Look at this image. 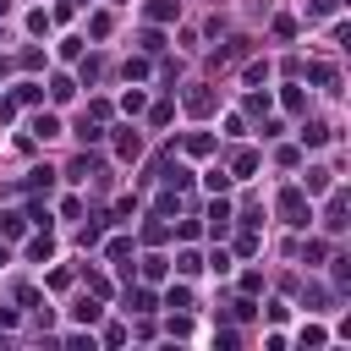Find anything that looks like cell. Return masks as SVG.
<instances>
[{
	"mask_svg": "<svg viewBox=\"0 0 351 351\" xmlns=\"http://www.w3.org/2000/svg\"><path fill=\"white\" fill-rule=\"evenodd\" d=\"M143 104H148V99H143V88H132V93H126V99H121V110H126V115H137V110H143Z\"/></svg>",
	"mask_w": 351,
	"mask_h": 351,
	"instance_id": "4dcf8cb0",
	"label": "cell"
},
{
	"mask_svg": "<svg viewBox=\"0 0 351 351\" xmlns=\"http://www.w3.org/2000/svg\"><path fill=\"white\" fill-rule=\"evenodd\" d=\"M27 258H33V263H49V258H55V236H49L44 225H38V236L27 241Z\"/></svg>",
	"mask_w": 351,
	"mask_h": 351,
	"instance_id": "277c9868",
	"label": "cell"
},
{
	"mask_svg": "<svg viewBox=\"0 0 351 351\" xmlns=\"http://www.w3.org/2000/svg\"><path fill=\"white\" fill-rule=\"evenodd\" d=\"M0 16H5V0H0Z\"/></svg>",
	"mask_w": 351,
	"mask_h": 351,
	"instance_id": "ab89813d",
	"label": "cell"
},
{
	"mask_svg": "<svg viewBox=\"0 0 351 351\" xmlns=\"http://www.w3.org/2000/svg\"><path fill=\"white\" fill-rule=\"evenodd\" d=\"M302 143H307V148H324V143H329V126L307 121V126H302Z\"/></svg>",
	"mask_w": 351,
	"mask_h": 351,
	"instance_id": "9a60e30c",
	"label": "cell"
},
{
	"mask_svg": "<svg viewBox=\"0 0 351 351\" xmlns=\"http://www.w3.org/2000/svg\"><path fill=\"white\" fill-rule=\"evenodd\" d=\"M49 22H55L49 11H27V33H38V38H44V33H49Z\"/></svg>",
	"mask_w": 351,
	"mask_h": 351,
	"instance_id": "603a6c76",
	"label": "cell"
},
{
	"mask_svg": "<svg viewBox=\"0 0 351 351\" xmlns=\"http://www.w3.org/2000/svg\"><path fill=\"white\" fill-rule=\"evenodd\" d=\"M324 225H329V230H346V192H329V208H324Z\"/></svg>",
	"mask_w": 351,
	"mask_h": 351,
	"instance_id": "5b68a950",
	"label": "cell"
},
{
	"mask_svg": "<svg viewBox=\"0 0 351 351\" xmlns=\"http://www.w3.org/2000/svg\"><path fill=\"white\" fill-rule=\"evenodd\" d=\"M143 154V137L132 126H115V159H137Z\"/></svg>",
	"mask_w": 351,
	"mask_h": 351,
	"instance_id": "7a4b0ae2",
	"label": "cell"
},
{
	"mask_svg": "<svg viewBox=\"0 0 351 351\" xmlns=\"http://www.w3.org/2000/svg\"><path fill=\"white\" fill-rule=\"evenodd\" d=\"M71 93H77V82H71L66 71H60V77H49V99H55V104H66Z\"/></svg>",
	"mask_w": 351,
	"mask_h": 351,
	"instance_id": "7c38bea8",
	"label": "cell"
},
{
	"mask_svg": "<svg viewBox=\"0 0 351 351\" xmlns=\"http://www.w3.org/2000/svg\"><path fill=\"white\" fill-rule=\"evenodd\" d=\"M11 99H16V104H38V99H44V88H38V82H16V93H11Z\"/></svg>",
	"mask_w": 351,
	"mask_h": 351,
	"instance_id": "d6986e66",
	"label": "cell"
},
{
	"mask_svg": "<svg viewBox=\"0 0 351 351\" xmlns=\"http://www.w3.org/2000/svg\"><path fill=\"white\" fill-rule=\"evenodd\" d=\"M307 197H318V192H329V170H307V186H302Z\"/></svg>",
	"mask_w": 351,
	"mask_h": 351,
	"instance_id": "44dd1931",
	"label": "cell"
},
{
	"mask_svg": "<svg viewBox=\"0 0 351 351\" xmlns=\"http://www.w3.org/2000/svg\"><path fill=\"white\" fill-rule=\"evenodd\" d=\"M104 258H110V263H126V258H132V236H115V241L104 247Z\"/></svg>",
	"mask_w": 351,
	"mask_h": 351,
	"instance_id": "e0dca14e",
	"label": "cell"
},
{
	"mask_svg": "<svg viewBox=\"0 0 351 351\" xmlns=\"http://www.w3.org/2000/svg\"><path fill=\"white\" fill-rule=\"evenodd\" d=\"M99 313H104V307H99L93 296H82V302L71 307V318H77V324H99Z\"/></svg>",
	"mask_w": 351,
	"mask_h": 351,
	"instance_id": "4fadbf2b",
	"label": "cell"
},
{
	"mask_svg": "<svg viewBox=\"0 0 351 351\" xmlns=\"http://www.w3.org/2000/svg\"><path fill=\"white\" fill-rule=\"evenodd\" d=\"M181 148H186L192 159H203V154H214V137H208V132H186V143H181Z\"/></svg>",
	"mask_w": 351,
	"mask_h": 351,
	"instance_id": "9c48e42d",
	"label": "cell"
},
{
	"mask_svg": "<svg viewBox=\"0 0 351 351\" xmlns=\"http://www.w3.org/2000/svg\"><path fill=\"white\" fill-rule=\"evenodd\" d=\"M165 274H170V258H165V252H148V258H143V280H148V285H159Z\"/></svg>",
	"mask_w": 351,
	"mask_h": 351,
	"instance_id": "8992f818",
	"label": "cell"
},
{
	"mask_svg": "<svg viewBox=\"0 0 351 351\" xmlns=\"http://www.w3.org/2000/svg\"><path fill=\"white\" fill-rule=\"evenodd\" d=\"M126 307H132V313H154V291H148V285H143V291H126Z\"/></svg>",
	"mask_w": 351,
	"mask_h": 351,
	"instance_id": "ac0fdd59",
	"label": "cell"
},
{
	"mask_svg": "<svg viewBox=\"0 0 351 351\" xmlns=\"http://www.w3.org/2000/svg\"><path fill=\"white\" fill-rule=\"evenodd\" d=\"M236 252H241V258H252V252H258V236H252V230H241V236H236Z\"/></svg>",
	"mask_w": 351,
	"mask_h": 351,
	"instance_id": "1f68e13d",
	"label": "cell"
},
{
	"mask_svg": "<svg viewBox=\"0 0 351 351\" xmlns=\"http://www.w3.org/2000/svg\"><path fill=\"white\" fill-rule=\"evenodd\" d=\"M137 44H143V49H148V55H159V49H165V33H159V27H148V33H143V38H137Z\"/></svg>",
	"mask_w": 351,
	"mask_h": 351,
	"instance_id": "83f0119b",
	"label": "cell"
},
{
	"mask_svg": "<svg viewBox=\"0 0 351 351\" xmlns=\"http://www.w3.org/2000/svg\"><path fill=\"white\" fill-rule=\"evenodd\" d=\"M203 186H208V192H225V186H230V170H208Z\"/></svg>",
	"mask_w": 351,
	"mask_h": 351,
	"instance_id": "f546056e",
	"label": "cell"
},
{
	"mask_svg": "<svg viewBox=\"0 0 351 351\" xmlns=\"http://www.w3.org/2000/svg\"><path fill=\"white\" fill-rule=\"evenodd\" d=\"M324 11H335V0H313L307 5V16H324Z\"/></svg>",
	"mask_w": 351,
	"mask_h": 351,
	"instance_id": "74e56055",
	"label": "cell"
},
{
	"mask_svg": "<svg viewBox=\"0 0 351 351\" xmlns=\"http://www.w3.org/2000/svg\"><path fill=\"white\" fill-rule=\"evenodd\" d=\"M241 77H247V88H258V82H269V60H252V66H247Z\"/></svg>",
	"mask_w": 351,
	"mask_h": 351,
	"instance_id": "d4e9b609",
	"label": "cell"
},
{
	"mask_svg": "<svg viewBox=\"0 0 351 351\" xmlns=\"http://www.w3.org/2000/svg\"><path fill=\"white\" fill-rule=\"evenodd\" d=\"M252 170H258V154H252V148H241V154L230 159V181H241V176H252Z\"/></svg>",
	"mask_w": 351,
	"mask_h": 351,
	"instance_id": "30bf717a",
	"label": "cell"
},
{
	"mask_svg": "<svg viewBox=\"0 0 351 351\" xmlns=\"http://www.w3.org/2000/svg\"><path fill=\"white\" fill-rule=\"evenodd\" d=\"M104 33H110V11H93L88 16V38H104Z\"/></svg>",
	"mask_w": 351,
	"mask_h": 351,
	"instance_id": "cb8c5ba5",
	"label": "cell"
},
{
	"mask_svg": "<svg viewBox=\"0 0 351 351\" xmlns=\"http://www.w3.org/2000/svg\"><path fill=\"white\" fill-rule=\"evenodd\" d=\"M274 208H280V219H285L291 230H307V225H313V203H307L302 186H285V192L274 197Z\"/></svg>",
	"mask_w": 351,
	"mask_h": 351,
	"instance_id": "6da1fadb",
	"label": "cell"
},
{
	"mask_svg": "<svg viewBox=\"0 0 351 351\" xmlns=\"http://www.w3.org/2000/svg\"><path fill=\"white\" fill-rule=\"evenodd\" d=\"M88 291H93V296H110V280H104V274L93 269V274H88Z\"/></svg>",
	"mask_w": 351,
	"mask_h": 351,
	"instance_id": "d590c367",
	"label": "cell"
},
{
	"mask_svg": "<svg viewBox=\"0 0 351 351\" xmlns=\"http://www.w3.org/2000/svg\"><path fill=\"white\" fill-rule=\"evenodd\" d=\"M307 77H313L324 93H340V77H335V66H324V60H318V66H307Z\"/></svg>",
	"mask_w": 351,
	"mask_h": 351,
	"instance_id": "52a82bcc",
	"label": "cell"
},
{
	"mask_svg": "<svg viewBox=\"0 0 351 351\" xmlns=\"http://www.w3.org/2000/svg\"><path fill=\"white\" fill-rule=\"evenodd\" d=\"M302 346H324V329L318 324H302Z\"/></svg>",
	"mask_w": 351,
	"mask_h": 351,
	"instance_id": "8d00e7d4",
	"label": "cell"
},
{
	"mask_svg": "<svg viewBox=\"0 0 351 351\" xmlns=\"http://www.w3.org/2000/svg\"><path fill=\"white\" fill-rule=\"evenodd\" d=\"M208 269H214V274H230V252H225V247H219V252H214V258H208Z\"/></svg>",
	"mask_w": 351,
	"mask_h": 351,
	"instance_id": "836d02e7",
	"label": "cell"
},
{
	"mask_svg": "<svg viewBox=\"0 0 351 351\" xmlns=\"http://www.w3.org/2000/svg\"><path fill=\"white\" fill-rule=\"evenodd\" d=\"M324 258H329V247H324V241L313 236V241H307V263H324Z\"/></svg>",
	"mask_w": 351,
	"mask_h": 351,
	"instance_id": "d6a6232c",
	"label": "cell"
},
{
	"mask_svg": "<svg viewBox=\"0 0 351 351\" xmlns=\"http://www.w3.org/2000/svg\"><path fill=\"white\" fill-rule=\"evenodd\" d=\"M181 0H148V22H176Z\"/></svg>",
	"mask_w": 351,
	"mask_h": 351,
	"instance_id": "8fae6325",
	"label": "cell"
},
{
	"mask_svg": "<svg viewBox=\"0 0 351 351\" xmlns=\"http://www.w3.org/2000/svg\"><path fill=\"white\" fill-rule=\"evenodd\" d=\"M208 230H214V236L230 230V203H225V192H214V203H208Z\"/></svg>",
	"mask_w": 351,
	"mask_h": 351,
	"instance_id": "3957f363",
	"label": "cell"
},
{
	"mask_svg": "<svg viewBox=\"0 0 351 351\" xmlns=\"http://www.w3.org/2000/svg\"><path fill=\"white\" fill-rule=\"evenodd\" d=\"M0 263H5V247H0Z\"/></svg>",
	"mask_w": 351,
	"mask_h": 351,
	"instance_id": "f35d334b",
	"label": "cell"
},
{
	"mask_svg": "<svg viewBox=\"0 0 351 351\" xmlns=\"http://www.w3.org/2000/svg\"><path fill=\"white\" fill-rule=\"evenodd\" d=\"M214 104H219V99H214L208 88H192V93H186V110H192V115H208Z\"/></svg>",
	"mask_w": 351,
	"mask_h": 351,
	"instance_id": "ba28073f",
	"label": "cell"
},
{
	"mask_svg": "<svg viewBox=\"0 0 351 351\" xmlns=\"http://www.w3.org/2000/svg\"><path fill=\"white\" fill-rule=\"evenodd\" d=\"M0 230H5V236H22V230H27V214H0Z\"/></svg>",
	"mask_w": 351,
	"mask_h": 351,
	"instance_id": "484cf974",
	"label": "cell"
},
{
	"mask_svg": "<svg viewBox=\"0 0 351 351\" xmlns=\"http://www.w3.org/2000/svg\"><path fill=\"white\" fill-rule=\"evenodd\" d=\"M280 104H285L291 115H302V110H307V93H302V88H285V93H280Z\"/></svg>",
	"mask_w": 351,
	"mask_h": 351,
	"instance_id": "ffe728a7",
	"label": "cell"
},
{
	"mask_svg": "<svg viewBox=\"0 0 351 351\" xmlns=\"http://www.w3.org/2000/svg\"><path fill=\"white\" fill-rule=\"evenodd\" d=\"M93 170H99V159H88V154H82V159L66 170V181H93Z\"/></svg>",
	"mask_w": 351,
	"mask_h": 351,
	"instance_id": "2e32d148",
	"label": "cell"
},
{
	"mask_svg": "<svg viewBox=\"0 0 351 351\" xmlns=\"http://www.w3.org/2000/svg\"><path fill=\"white\" fill-rule=\"evenodd\" d=\"M176 269H181V274H197V269H203V258L186 247V252H176Z\"/></svg>",
	"mask_w": 351,
	"mask_h": 351,
	"instance_id": "4316f807",
	"label": "cell"
},
{
	"mask_svg": "<svg viewBox=\"0 0 351 351\" xmlns=\"http://www.w3.org/2000/svg\"><path fill=\"white\" fill-rule=\"evenodd\" d=\"M33 132H38V137H60V115H49V110L33 115Z\"/></svg>",
	"mask_w": 351,
	"mask_h": 351,
	"instance_id": "5bb4252c",
	"label": "cell"
},
{
	"mask_svg": "<svg viewBox=\"0 0 351 351\" xmlns=\"http://www.w3.org/2000/svg\"><path fill=\"white\" fill-rule=\"evenodd\" d=\"M165 302H170L176 313H186V307H192V291H186V285H170V291H165Z\"/></svg>",
	"mask_w": 351,
	"mask_h": 351,
	"instance_id": "7402d4cb",
	"label": "cell"
},
{
	"mask_svg": "<svg viewBox=\"0 0 351 351\" xmlns=\"http://www.w3.org/2000/svg\"><path fill=\"white\" fill-rule=\"evenodd\" d=\"M77 137H82V143H99L104 126H99V121H77Z\"/></svg>",
	"mask_w": 351,
	"mask_h": 351,
	"instance_id": "f1b7e54d",
	"label": "cell"
},
{
	"mask_svg": "<svg viewBox=\"0 0 351 351\" xmlns=\"http://www.w3.org/2000/svg\"><path fill=\"white\" fill-rule=\"evenodd\" d=\"M329 263H335V285H346L351 280V258H329Z\"/></svg>",
	"mask_w": 351,
	"mask_h": 351,
	"instance_id": "e575fe53",
	"label": "cell"
}]
</instances>
